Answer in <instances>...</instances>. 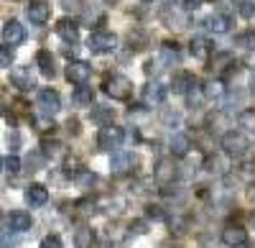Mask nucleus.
Masks as SVG:
<instances>
[{"label":"nucleus","mask_w":255,"mask_h":248,"mask_svg":"<svg viewBox=\"0 0 255 248\" xmlns=\"http://www.w3.org/2000/svg\"><path fill=\"white\" fill-rule=\"evenodd\" d=\"M38 108L44 115H56L61 110V97L56 90H41L38 92Z\"/></svg>","instance_id":"nucleus-8"},{"label":"nucleus","mask_w":255,"mask_h":248,"mask_svg":"<svg viewBox=\"0 0 255 248\" xmlns=\"http://www.w3.org/2000/svg\"><path fill=\"white\" fill-rule=\"evenodd\" d=\"M61 8L67 13H77L82 8V0H61Z\"/></svg>","instance_id":"nucleus-41"},{"label":"nucleus","mask_w":255,"mask_h":248,"mask_svg":"<svg viewBox=\"0 0 255 248\" xmlns=\"http://www.w3.org/2000/svg\"><path fill=\"white\" fill-rule=\"evenodd\" d=\"M92 77V67L87 64V61L82 59H74L67 64V79L72 82V85H87Z\"/></svg>","instance_id":"nucleus-4"},{"label":"nucleus","mask_w":255,"mask_h":248,"mask_svg":"<svg viewBox=\"0 0 255 248\" xmlns=\"http://www.w3.org/2000/svg\"><path fill=\"white\" fill-rule=\"evenodd\" d=\"M189 51L194 59H207L209 56V41L197 36V38H191V44H189Z\"/></svg>","instance_id":"nucleus-25"},{"label":"nucleus","mask_w":255,"mask_h":248,"mask_svg":"<svg viewBox=\"0 0 255 248\" xmlns=\"http://www.w3.org/2000/svg\"><path fill=\"white\" fill-rule=\"evenodd\" d=\"M26 38V31L18 20H5L3 26V46H18L20 41Z\"/></svg>","instance_id":"nucleus-10"},{"label":"nucleus","mask_w":255,"mask_h":248,"mask_svg":"<svg viewBox=\"0 0 255 248\" xmlns=\"http://www.w3.org/2000/svg\"><path fill=\"white\" fill-rule=\"evenodd\" d=\"M5 231H13V233H26V231H31V215L26 213V210H13L10 215H5Z\"/></svg>","instance_id":"nucleus-7"},{"label":"nucleus","mask_w":255,"mask_h":248,"mask_svg":"<svg viewBox=\"0 0 255 248\" xmlns=\"http://www.w3.org/2000/svg\"><path fill=\"white\" fill-rule=\"evenodd\" d=\"M56 36H59V38H64L67 44H74V41L79 38V28H77L74 20H69V18H61L59 23H56Z\"/></svg>","instance_id":"nucleus-18"},{"label":"nucleus","mask_w":255,"mask_h":248,"mask_svg":"<svg viewBox=\"0 0 255 248\" xmlns=\"http://www.w3.org/2000/svg\"><path fill=\"white\" fill-rule=\"evenodd\" d=\"M212 67L220 69V72H225V69H230V67H235V56H232L230 51H220V54H215V59H212Z\"/></svg>","instance_id":"nucleus-27"},{"label":"nucleus","mask_w":255,"mask_h":248,"mask_svg":"<svg viewBox=\"0 0 255 248\" xmlns=\"http://www.w3.org/2000/svg\"><path fill=\"white\" fill-rule=\"evenodd\" d=\"M253 92H255V72H253Z\"/></svg>","instance_id":"nucleus-48"},{"label":"nucleus","mask_w":255,"mask_h":248,"mask_svg":"<svg viewBox=\"0 0 255 248\" xmlns=\"http://www.w3.org/2000/svg\"><path fill=\"white\" fill-rule=\"evenodd\" d=\"M41 156H46V159H59L64 156V146L56 141H44L41 143Z\"/></svg>","instance_id":"nucleus-28"},{"label":"nucleus","mask_w":255,"mask_h":248,"mask_svg":"<svg viewBox=\"0 0 255 248\" xmlns=\"http://www.w3.org/2000/svg\"><path fill=\"white\" fill-rule=\"evenodd\" d=\"M105 90H108V95L113 100H130L133 82L128 79L125 74H113V77H108V82H105Z\"/></svg>","instance_id":"nucleus-1"},{"label":"nucleus","mask_w":255,"mask_h":248,"mask_svg":"<svg viewBox=\"0 0 255 248\" xmlns=\"http://www.w3.org/2000/svg\"><path fill=\"white\" fill-rule=\"evenodd\" d=\"M36 64H38V72L44 74L46 79H54L56 67H54V56H51V51H49V49H41V51L36 54Z\"/></svg>","instance_id":"nucleus-19"},{"label":"nucleus","mask_w":255,"mask_h":248,"mask_svg":"<svg viewBox=\"0 0 255 248\" xmlns=\"http://www.w3.org/2000/svg\"><path fill=\"white\" fill-rule=\"evenodd\" d=\"M161 61H163V59H148V61H145V74H148V77L158 74V72H161Z\"/></svg>","instance_id":"nucleus-39"},{"label":"nucleus","mask_w":255,"mask_h":248,"mask_svg":"<svg viewBox=\"0 0 255 248\" xmlns=\"http://www.w3.org/2000/svg\"><path fill=\"white\" fill-rule=\"evenodd\" d=\"M67 126H69V131H72V133H79V123H77V120H69Z\"/></svg>","instance_id":"nucleus-47"},{"label":"nucleus","mask_w":255,"mask_h":248,"mask_svg":"<svg viewBox=\"0 0 255 248\" xmlns=\"http://www.w3.org/2000/svg\"><path fill=\"white\" fill-rule=\"evenodd\" d=\"M10 61H13V51H10V46H3L0 49V67L10 69Z\"/></svg>","instance_id":"nucleus-37"},{"label":"nucleus","mask_w":255,"mask_h":248,"mask_svg":"<svg viewBox=\"0 0 255 248\" xmlns=\"http://www.w3.org/2000/svg\"><path fill=\"white\" fill-rule=\"evenodd\" d=\"M232 26V18L225 15V13H212L207 20H204V28L212 31V33H227Z\"/></svg>","instance_id":"nucleus-15"},{"label":"nucleus","mask_w":255,"mask_h":248,"mask_svg":"<svg viewBox=\"0 0 255 248\" xmlns=\"http://www.w3.org/2000/svg\"><path fill=\"white\" fill-rule=\"evenodd\" d=\"M90 118H92L95 126H100V128H108V126H113V108L95 105V108H92V113H90Z\"/></svg>","instance_id":"nucleus-20"},{"label":"nucleus","mask_w":255,"mask_h":248,"mask_svg":"<svg viewBox=\"0 0 255 248\" xmlns=\"http://www.w3.org/2000/svg\"><path fill=\"white\" fill-rule=\"evenodd\" d=\"M202 90H204V97H207V100H222V97H225L222 79H209Z\"/></svg>","instance_id":"nucleus-26"},{"label":"nucleus","mask_w":255,"mask_h":248,"mask_svg":"<svg viewBox=\"0 0 255 248\" xmlns=\"http://www.w3.org/2000/svg\"><path fill=\"white\" fill-rule=\"evenodd\" d=\"M238 13H240L245 20H250V18L255 15V3H253V0H240V3H238Z\"/></svg>","instance_id":"nucleus-34"},{"label":"nucleus","mask_w":255,"mask_h":248,"mask_svg":"<svg viewBox=\"0 0 255 248\" xmlns=\"http://www.w3.org/2000/svg\"><path fill=\"white\" fill-rule=\"evenodd\" d=\"M72 100H74V105H79V108L92 105V100H95V90H92V87H87V85H79V87L74 90Z\"/></svg>","instance_id":"nucleus-23"},{"label":"nucleus","mask_w":255,"mask_h":248,"mask_svg":"<svg viewBox=\"0 0 255 248\" xmlns=\"http://www.w3.org/2000/svg\"><path fill=\"white\" fill-rule=\"evenodd\" d=\"M33 126H36L38 133H46V131H54V128H56L54 123H51V115H38V118H33Z\"/></svg>","instance_id":"nucleus-32"},{"label":"nucleus","mask_w":255,"mask_h":248,"mask_svg":"<svg viewBox=\"0 0 255 248\" xmlns=\"http://www.w3.org/2000/svg\"><path fill=\"white\" fill-rule=\"evenodd\" d=\"M41 248H64V243H61L59 236H46L44 241H41Z\"/></svg>","instance_id":"nucleus-40"},{"label":"nucleus","mask_w":255,"mask_h":248,"mask_svg":"<svg viewBox=\"0 0 255 248\" xmlns=\"http://www.w3.org/2000/svg\"><path fill=\"white\" fill-rule=\"evenodd\" d=\"M161 59L166 61V64H179V61H181V51H179V46L171 44V41L161 44Z\"/></svg>","instance_id":"nucleus-24"},{"label":"nucleus","mask_w":255,"mask_h":248,"mask_svg":"<svg viewBox=\"0 0 255 248\" xmlns=\"http://www.w3.org/2000/svg\"><path fill=\"white\" fill-rule=\"evenodd\" d=\"M191 87H197V79L191 72H176L174 79H171V90L179 92V95H186Z\"/></svg>","instance_id":"nucleus-17"},{"label":"nucleus","mask_w":255,"mask_h":248,"mask_svg":"<svg viewBox=\"0 0 255 248\" xmlns=\"http://www.w3.org/2000/svg\"><path fill=\"white\" fill-rule=\"evenodd\" d=\"M118 46V36L110 33V31H95L90 36V49L97 51V54H108V51H115Z\"/></svg>","instance_id":"nucleus-5"},{"label":"nucleus","mask_w":255,"mask_h":248,"mask_svg":"<svg viewBox=\"0 0 255 248\" xmlns=\"http://www.w3.org/2000/svg\"><path fill=\"white\" fill-rule=\"evenodd\" d=\"M148 213V220H156V223H161V220H166V215H163V210L161 208H156V205H148V208H145Z\"/></svg>","instance_id":"nucleus-38"},{"label":"nucleus","mask_w":255,"mask_h":248,"mask_svg":"<svg viewBox=\"0 0 255 248\" xmlns=\"http://www.w3.org/2000/svg\"><path fill=\"white\" fill-rule=\"evenodd\" d=\"M220 143H222V149H225L227 156H243L248 151V138L243 133H235V131H227Z\"/></svg>","instance_id":"nucleus-3"},{"label":"nucleus","mask_w":255,"mask_h":248,"mask_svg":"<svg viewBox=\"0 0 255 248\" xmlns=\"http://www.w3.org/2000/svg\"><path fill=\"white\" fill-rule=\"evenodd\" d=\"M3 169H5L8 174H15V172L20 169V159H18V156H13V154L3 156Z\"/></svg>","instance_id":"nucleus-36"},{"label":"nucleus","mask_w":255,"mask_h":248,"mask_svg":"<svg viewBox=\"0 0 255 248\" xmlns=\"http://www.w3.org/2000/svg\"><path fill=\"white\" fill-rule=\"evenodd\" d=\"M238 123H240V128H245V131H255V110H243L238 115Z\"/></svg>","instance_id":"nucleus-31"},{"label":"nucleus","mask_w":255,"mask_h":248,"mask_svg":"<svg viewBox=\"0 0 255 248\" xmlns=\"http://www.w3.org/2000/svg\"><path fill=\"white\" fill-rule=\"evenodd\" d=\"M235 44L243 46V49H255V31H248V33H240L235 38Z\"/></svg>","instance_id":"nucleus-35"},{"label":"nucleus","mask_w":255,"mask_h":248,"mask_svg":"<svg viewBox=\"0 0 255 248\" xmlns=\"http://www.w3.org/2000/svg\"><path fill=\"white\" fill-rule=\"evenodd\" d=\"M204 100H207V97H204V90H202V87H191V90L186 92V102H189V108H199Z\"/></svg>","instance_id":"nucleus-30"},{"label":"nucleus","mask_w":255,"mask_h":248,"mask_svg":"<svg viewBox=\"0 0 255 248\" xmlns=\"http://www.w3.org/2000/svg\"><path fill=\"white\" fill-rule=\"evenodd\" d=\"M92 243H95V231L87 225H79L74 231V248H92Z\"/></svg>","instance_id":"nucleus-21"},{"label":"nucleus","mask_w":255,"mask_h":248,"mask_svg":"<svg viewBox=\"0 0 255 248\" xmlns=\"http://www.w3.org/2000/svg\"><path fill=\"white\" fill-rule=\"evenodd\" d=\"M10 82L13 87H18L20 92H28L36 87V77L31 72V67H13L10 69Z\"/></svg>","instance_id":"nucleus-6"},{"label":"nucleus","mask_w":255,"mask_h":248,"mask_svg":"<svg viewBox=\"0 0 255 248\" xmlns=\"http://www.w3.org/2000/svg\"><path fill=\"white\" fill-rule=\"evenodd\" d=\"M238 177L245 182V184H255V161H245V164H240L238 167Z\"/></svg>","instance_id":"nucleus-29"},{"label":"nucleus","mask_w":255,"mask_h":248,"mask_svg":"<svg viewBox=\"0 0 255 248\" xmlns=\"http://www.w3.org/2000/svg\"><path fill=\"white\" fill-rule=\"evenodd\" d=\"M133 164H135V156L130 151H118L110 161V169H113V174H128L133 169Z\"/></svg>","instance_id":"nucleus-14"},{"label":"nucleus","mask_w":255,"mask_h":248,"mask_svg":"<svg viewBox=\"0 0 255 248\" xmlns=\"http://www.w3.org/2000/svg\"><path fill=\"white\" fill-rule=\"evenodd\" d=\"M123 138H125V133H123V128H118V126L100 128V136H97V146H100L102 151H113V149H120Z\"/></svg>","instance_id":"nucleus-2"},{"label":"nucleus","mask_w":255,"mask_h":248,"mask_svg":"<svg viewBox=\"0 0 255 248\" xmlns=\"http://www.w3.org/2000/svg\"><path fill=\"white\" fill-rule=\"evenodd\" d=\"M199 5H202V0H184V8L186 10H197Z\"/></svg>","instance_id":"nucleus-44"},{"label":"nucleus","mask_w":255,"mask_h":248,"mask_svg":"<svg viewBox=\"0 0 255 248\" xmlns=\"http://www.w3.org/2000/svg\"><path fill=\"white\" fill-rule=\"evenodd\" d=\"M128 41H130V49H143L145 46V41H148V36L143 33V31H130V33H128Z\"/></svg>","instance_id":"nucleus-33"},{"label":"nucleus","mask_w":255,"mask_h":248,"mask_svg":"<svg viewBox=\"0 0 255 248\" xmlns=\"http://www.w3.org/2000/svg\"><path fill=\"white\" fill-rule=\"evenodd\" d=\"M163 100H166V87H163V85H158V82H151V85L143 87V102H145L148 108L161 105Z\"/></svg>","instance_id":"nucleus-13"},{"label":"nucleus","mask_w":255,"mask_h":248,"mask_svg":"<svg viewBox=\"0 0 255 248\" xmlns=\"http://www.w3.org/2000/svg\"><path fill=\"white\" fill-rule=\"evenodd\" d=\"M15 246H18V243L10 241V236H8V231H5V233H3V248H15Z\"/></svg>","instance_id":"nucleus-45"},{"label":"nucleus","mask_w":255,"mask_h":248,"mask_svg":"<svg viewBox=\"0 0 255 248\" xmlns=\"http://www.w3.org/2000/svg\"><path fill=\"white\" fill-rule=\"evenodd\" d=\"M26 202L31 205V208H41V205L49 202V190L44 187V184H28L26 187Z\"/></svg>","instance_id":"nucleus-16"},{"label":"nucleus","mask_w":255,"mask_h":248,"mask_svg":"<svg viewBox=\"0 0 255 248\" xmlns=\"http://www.w3.org/2000/svg\"><path fill=\"white\" fill-rule=\"evenodd\" d=\"M143 3H151V0H143Z\"/></svg>","instance_id":"nucleus-50"},{"label":"nucleus","mask_w":255,"mask_h":248,"mask_svg":"<svg viewBox=\"0 0 255 248\" xmlns=\"http://www.w3.org/2000/svg\"><path fill=\"white\" fill-rule=\"evenodd\" d=\"M130 233H135V236L145 233V223H143V220H135V223H130Z\"/></svg>","instance_id":"nucleus-43"},{"label":"nucleus","mask_w":255,"mask_h":248,"mask_svg":"<svg viewBox=\"0 0 255 248\" xmlns=\"http://www.w3.org/2000/svg\"><path fill=\"white\" fill-rule=\"evenodd\" d=\"M161 118H163L166 126H176V123H179V113H176V110H174V113H171V110H163Z\"/></svg>","instance_id":"nucleus-42"},{"label":"nucleus","mask_w":255,"mask_h":248,"mask_svg":"<svg viewBox=\"0 0 255 248\" xmlns=\"http://www.w3.org/2000/svg\"><path fill=\"white\" fill-rule=\"evenodd\" d=\"M189 149H191V138H189L186 133L171 136V154H174V156H186Z\"/></svg>","instance_id":"nucleus-22"},{"label":"nucleus","mask_w":255,"mask_h":248,"mask_svg":"<svg viewBox=\"0 0 255 248\" xmlns=\"http://www.w3.org/2000/svg\"><path fill=\"white\" fill-rule=\"evenodd\" d=\"M250 248H255V243H253V246H250Z\"/></svg>","instance_id":"nucleus-51"},{"label":"nucleus","mask_w":255,"mask_h":248,"mask_svg":"<svg viewBox=\"0 0 255 248\" xmlns=\"http://www.w3.org/2000/svg\"><path fill=\"white\" fill-rule=\"evenodd\" d=\"M153 177H156V182H161V184H168V182H174L176 179V164H174V159H158L156 161V169H153Z\"/></svg>","instance_id":"nucleus-11"},{"label":"nucleus","mask_w":255,"mask_h":248,"mask_svg":"<svg viewBox=\"0 0 255 248\" xmlns=\"http://www.w3.org/2000/svg\"><path fill=\"white\" fill-rule=\"evenodd\" d=\"M222 243L230 246V248H238V246H245L248 243V231L243 225H227L222 231Z\"/></svg>","instance_id":"nucleus-12"},{"label":"nucleus","mask_w":255,"mask_h":248,"mask_svg":"<svg viewBox=\"0 0 255 248\" xmlns=\"http://www.w3.org/2000/svg\"><path fill=\"white\" fill-rule=\"evenodd\" d=\"M250 223H253V225H255V213H253V215H250Z\"/></svg>","instance_id":"nucleus-49"},{"label":"nucleus","mask_w":255,"mask_h":248,"mask_svg":"<svg viewBox=\"0 0 255 248\" xmlns=\"http://www.w3.org/2000/svg\"><path fill=\"white\" fill-rule=\"evenodd\" d=\"M8 146H10V149H15V146H18V133H15V131H10V133H8Z\"/></svg>","instance_id":"nucleus-46"},{"label":"nucleus","mask_w":255,"mask_h":248,"mask_svg":"<svg viewBox=\"0 0 255 248\" xmlns=\"http://www.w3.org/2000/svg\"><path fill=\"white\" fill-rule=\"evenodd\" d=\"M26 15H28L31 23L44 26L46 20L51 18V5L44 3V0H33V3H28V8H26Z\"/></svg>","instance_id":"nucleus-9"}]
</instances>
